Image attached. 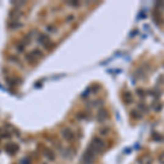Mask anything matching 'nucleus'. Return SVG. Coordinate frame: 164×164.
Instances as JSON below:
<instances>
[{"label":"nucleus","instance_id":"obj_11","mask_svg":"<svg viewBox=\"0 0 164 164\" xmlns=\"http://www.w3.org/2000/svg\"><path fill=\"white\" fill-rule=\"evenodd\" d=\"M30 53L33 55V57L36 60H39L41 58H43V52L41 49H38V48H34V49Z\"/></svg>","mask_w":164,"mask_h":164},{"label":"nucleus","instance_id":"obj_8","mask_svg":"<svg viewBox=\"0 0 164 164\" xmlns=\"http://www.w3.org/2000/svg\"><path fill=\"white\" fill-rule=\"evenodd\" d=\"M109 115H108V112H107L105 108H102L100 109L99 112H97V122H105L107 119H108Z\"/></svg>","mask_w":164,"mask_h":164},{"label":"nucleus","instance_id":"obj_1","mask_svg":"<svg viewBox=\"0 0 164 164\" xmlns=\"http://www.w3.org/2000/svg\"><path fill=\"white\" fill-rule=\"evenodd\" d=\"M89 148L91 149L92 151L97 155V154L103 153V151L106 149V143H105V141L103 140V139L100 138V137H94V138L92 139Z\"/></svg>","mask_w":164,"mask_h":164},{"label":"nucleus","instance_id":"obj_12","mask_svg":"<svg viewBox=\"0 0 164 164\" xmlns=\"http://www.w3.org/2000/svg\"><path fill=\"white\" fill-rule=\"evenodd\" d=\"M130 115L133 119H141L142 118V114H141V112L139 109H133L130 112Z\"/></svg>","mask_w":164,"mask_h":164},{"label":"nucleus","instance_id":"obj_2","mask_svg":"<svg viewBox=\"0 0 164 164\" xmlns=\"http://www.w3.org/2000/svg\"><path fill=\"white\" fill-rule=\"evenodd\" d=\"M37 43L42 45L46 50H50L54 48V43L50 41L49 36L46 34H38L37 35Z\"/></svg>","mask_w":164,"mask_h":164},{"label":"nucleus","instance_id":"obj_18","mask_svg":"<svg viewBox=\"0 0 164 164\" xmlns=\"http://www.w3.org/2000/svg\"><path fill=\"white\" fill-rule=\"evenodd\" d=\"M158 160H159L160 164H164V151L161 152V153L159 154V156H158Z\"/></svg>","mask_w":164,"mask_h":164},{"label":"nucleus","instance_id":"obj_5","mask_svg":"<svg viewBox=\"0 0 164 164\" xmlns=\"http://www.w3.org/2000/svg\"><path fill=\"white\" fill-rule=\"evenodd\" d=\"M5 152H7L9 155H14V154L18 153L19 146L14 142H9V143H7V144H5Z\"/></svg>","mask_w":164,"mask_h":164},{"label":"nucleus","instance_id":"obj_4","mask_svg":"<svg viewBox=\"0 0 164 164\" xmlns=\"http://www.w3.org/2000/svg\"><path fill=\"white\" fill-rule=\"evenodd\" d=\"M60 133H61V137H63V138L65 139L67 142H73V141H75V139H76L75 133L71 130L70 128H68V127L63 128V129H61V131H60Z\"/></svg>","mask_w":164,"mask_h":164},{"label":"nucleus","instance_id":"obj_17","mask_svg":"<svg viewBox=\"0 0 164 164\" xmlns=\"http://www.w3.org/2000/svg\"><path fill=\"white\" fill-rule=\"evenodd\" d=\"M46 30L48 32H49L50 34H53V33H56V32H57V29H56V27H55V26H53V25H48L46 27Z\"/></svg>","mask_w":164,"mask_h":164},{"label":"nucleus","instance_id":"obj_9","mask_svg":"<svg viewBox=\"0 0 164 164\" xmlns=\"http://www.w3.org/2000/svg\"><path fill=\"white\" fill-rule=\"evenodd\" d=\"M138 164H152L153 163V160H152L151 156L149 155H142L138 159Z\"/></svg>","mask_w":164,"mask_h":164},{"label":"nucleus","instance_id":"obj_14","mask_svg":"<svg viewBox=\"0 0 164 164\" xmlns=\"http://www.w3.org/2000/svg\"><path fill=\"white\" fill-rule=\"evenodd\" d=\"M152 108H153L155 112H160L162 109V103L159 101H155L153 104H152Z\"/></svg>","mask_w":164,"mask_h":164},{"label":"nucleus","instance_id":"obj_7","mask_svg":"<svg viewBox=\"0 0 164 164\" xmlns=\"http://www.w3.org/2000/svg\"><path fill=\"white\" fill-rule=\"evenodd\" d=\"M43 155H44V158L47 161L49 162H54L56 160V154H55L54 150H52L49 148H45L43 150Z\"/></svg>","mask_w":164,"mask_h":164},{"label":"nucleus","instance_id":"obj_19","mask_svg":"<svg viewBox=\"0 0 164 164\" xmlns=\"http://www.w3.org/2000/svg\"><path fill=\"white\" fill-rule=\"evenodd\" d=\"M101 135H104V136H106V135H108V133H109V128L108 127H104L103 128V129H101Z\"/></svg>","mask_w":164,"mask_h":164},{"label":"nucleus","instance_id":"obj_6","mask_svg":"<svg viewBox=\"0 0 164 164\" xmlns=\"http://www.w3.org/2000/svg\"><path fill=\"white\" fill-rule=\"evenodd\" d=\"M22 11L18 8H14L9 12V21H19V19L22 16Z\"/></svg>","mask_w":164,"mask_h":164},{"label":"nucleus","instance_id":"obj_13","mask_svg":"<svg viewBox=\"0 0 164 164\" xmlns=\"http://www.w3.org/2000/svg\"><path fill=\"white\" fill-rule=\"evenodd\" d=\"M122 97H124V101L129 104V103H133V95H131L130 92H125V93L122 94Z\"/></svg>","mask_w":164,"mask_h":164},{"label":"nucleus","instance_id":"obj_21","mask_svg":"<svg viewBox=\"0 0 164 164\" xmlns=\"http://www.w3.org/2000/svg\"><path fill=\"white\" fill-rule=\"evenodd\" d=\"M73 20H75V16H69L66 18V22H67V23H70V22H72Z\"/></svg>","mask_w":164,"mask_h":164},{"label":"nucleus","instance_id":"obj_20","mask_svg":"<svg viewBox=\"0 0 164 164\" xmlns=\"http://www.w3.org/2000/svg\"><path fill=\"white\" fill-rule=\"evenodd\" d=\"M20 163L21 164H32V162H31V160L27 159V158H23V159H21Z\"/></svg>","mask_w":164,"mask_h":164},{"label":"nucleus","instance_id":"obj_16","mask_svg":"<svg viewBox=\"0 0 164 164\" xmlns=\"http://www.w3.org/2000/svg\"><path fill=\"white\" fill-rule=\"evenodd\" d=\"M155 9L160 10V9H164V1H158L155 3Z\"/></svg>","mask_w":164,"mask_h":164},{"label":"nucleus","instance_id":"obj_10","mask_svg":"<svg viewBox=\"0 0 164 164\" xmlns=\"http://www.w3.org/2000/svg\"><path fill=\"white\" fill-rule=\"evenodd\" d=\"M22 26H23V23H21V22H19V21H9L8 22L9 30H18V29H20V27H22Z\"/></svg>","mask_w":164,"mask_h":164},{"label":"nucleus","instance_id":"obj_15","mask_svg":"<svg viewBox=\"0 0 164 164\" xmlns=\"http://www.w3.org/2000/svg\"><path fill=\"white\" fill-rule=\"evenodd\" d=\"M67 3L68 5H71V7H75V8H77V7H80V5H81V2L80 1H67Z\"/></svg>","mask_w":164,"mask_h":164},{"label":"nucleus","instance_id":"obj_3","mask_svg":"<svg viewBox=\"0 0 164 164\" xmlns=\"http://www.w3.org/2000/svg\"><path fill=\"white\" fill-rule=\"evenodd\" d=\"M95 156H97V154L94 153L90 148H88L86 150V152L83 153V155H82V163L83 164H93L94 161H95Z\"/></svg>","mask_w":164,"mask_h":164}]
</instances>
